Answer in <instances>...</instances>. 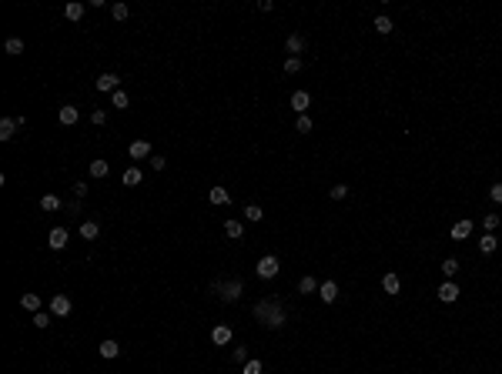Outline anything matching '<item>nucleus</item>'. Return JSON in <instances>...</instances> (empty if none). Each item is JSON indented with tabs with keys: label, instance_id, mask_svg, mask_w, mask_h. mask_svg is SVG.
Instances as JSON below:
<instances>
[{
	"label": "nucleus",
	"instance_id": "nucleus-15",
	"mask_svg": "<svg viewBox=\"0 0 502 374\" xmlns=\"http://www.w3.org/2000/svg\"><path fill=\"white\" fill-rule=\"evenodd\" d=\"M469 234H472V220H459L456 227H452V237H456V241H466Z\"/></svg>",
	"mask_w": 502,
	"mask_h": 374
},
{
	"label": "nucleus",
	"instance_id": "nucleus-44",
	"mask_svg": "<svg viewBox=\"0 0 502 374\" xmlns=\"http://www.w3.org/2000/svg\"><path fill=\"white\" fill-rule=\"evenodd\" d=\"M234 361H248V351H245V348H234Z\"/></svg>",
	"mask_w": 502,
	"mask_h": 374
},
{
	"label": "nucleus",
	"instance_id": "nucleus-8",
	"mask_svg": "<svg viewBox=\"0 0 502 374\" xmlns=\"http://www.w3.org/2000/svg\"><path fill=\"white\" fill-rule=\"evenodd\" d=\"M435 294H439V301H446V304H452V301H459V294H462V291H459V287L452 284V281H446V284L439 287Z\"/></svg>",
	"mask_w": 502,
	"mask_h": 374
},
{
	"label": "nucleus",
	"instance_id": "nucleus-37",
	"mask_svg": "<svg viewBox=\"0 0 502 374\" xmlns=\"http://www.w3.org/2000/svg\"><path fill=\"white\" fill-rule=\"evenodd\" d=\"M241 374H261V361H245V371Z\"/></svg>",
	"mask_w": 502,
	"mask_h": 374
},
{
	"label": "nucleus",
	"instance_id": "nucleus-3",
	"mask_svg": "<svg viewBox=\"0 0 502 374\" xmlns=\"http://www.w3.org/2000/svg\"><path fill=\"white\" fill-rule=\"evenodd\" d=\"M278 271H281V264H278V257H271V254L258 261V277H265V281H271Z\"/></svg>",
	"mask_w": 502,
	"mask_h": 374
},
{
	"label": "nucleus",
	"instance_id": "nucleus-16",
	"mask_svg": "<svg viewBox=\"0 0 502 374\" xmlns=\"http://www.w3.org/2000/svg\"><path fill=\"white\" fill-rule=\"evenodd\" d=\"M117 354H121V344L117 341H111V338L100 341V358H117Z\"/></svg>",
	"mask_w": 502,
	"mask_h": 374
},
{
	"label": "nucleus",
	"instance_id": "nucleus-34",
	"mask_svg": "<svg viewBox=\"0 0 502 374\" xmlns=\"http://www.w3.org/2000/svg\"><path fill=\"white\" fill-rule=\"evenodd\" d=\"M111 13H114V20H127V13H131V10H127V3H114Z\"/></svg>",
	"mask_w": 502,
	"mask_h": 374
},
{
	"label": "nucleus",
	"instance_id": "nucleus-41",
	"mask_svg": "<svg viewBox=\"0 0 502 374\" xmlns=\"http://www.w3.org/2000/svg\"><path fill=\"white\" fill-rule=\"evenodd\" d=\"M90 121H94V124H104V121H107V114H104V110H94V114H90Z\"/></svg>",
	"mask_w": 502,
	"mask_h": 374
},
{
	"label": "nucleus",
	"instance_id": "nucleus-4",
	"mask_svg": "<svg viewBox=\"0 0 502 374\" xmlns=\"http://www.w3.org/2000/svg\"><path fill=\"white\" fill-rule=\"evenodd\" d=\"M23 124H27L23 117H3V121H0V141H10V137L20 131Z\"/></svg>",
	"mask_w": 502,
	"mask_h": 374
},
{
	"label": "nucleus",
	"instance_id": "nucleus-32",
	"mask_svg": "<svg viewBox=\"0 0 502 374\" xmlns=\"http://www.w3.org/2000/svg\"><path fill=\"white\" fill-rule=\"evenodd\" d=\"M328 194H332V200H345L348 197V184H335Z\"/></svg>",
	"mask_w": 502,
	"mask_h": 374
},
{
	"label": "nucleus",
	"instance_id": "nucleus-39",
	"mask_svg": "<svg viewBox=\"0 0 502 374\" xmlns=\"http://www.w3.org/2000/svg\"><path fill=\"white\" fill-rule=\"evenodd\" d=\"M499 227V214H486V231H496Z\"/></svg>",
	"mask_w": 502,
	"mask_h": 374
},
{
	"label": "nucleus",
	"instance_id": "nucleus-28",
	"mask_svg": "<svg viewBox=\"0 0 502 374\" xmlns=\"http://www.w3.org/2000/svg\"><path fill=\"white\" fill-rule=\"evenodd\" d=\"M40 207H44V210H57V207H60V197H57V194H44V197H40Z\"/></svg>",
	"mask_w": 502,
	"mask_h": 374
},
{
	"label": "nucleus",
	"instance_id": "nucleus-29",
	"mask_svg": "<svg viewBox=\"0 0 502 374\" xmlns=\"http://www.w3.org/2000/svg\"><path fill=\"white\" fill-rule=\"evenodd\" d=\"M111 100H114V107H121V110H127V107H131V100H127V94H124V90H114V94H111Z\"/></svg>",
	"mask_w": 502,
	"mask_h": 374
},
{
	"label": "nucleus",
	"instance_id": "nucleus-11",
	"mask_svg": "<svg viewBox=\"0 0 502 374\" xmlns=\"http://www.w3.org/2000/svg\"><path fill=\"white\" fill-rule=\"evenodd\" d=\"M318 297H322L325 304H332L335 297H338V284H335V281H325V284L318 287Z\"/></svg>",
	"mask_w": 502,
	"mask_h": 374
},
{
	"label": "nucleus",
	"instance_id": "nucleus-36",
	"mask_svg": "<svg viewBox=\"0 0 502 374\" xmlns=\"http://www.w3.org/2000/svg\"><path fill=\"white\" fill-rule=\"evenodd\" d=\"M47 324H50L47 311H37V314H33V328H47Z\"/></svg>",
	"mask_w": 502,
	"mask_h": 374
},
{
	"label": "nucleus",
	"instance_id": "nucleus-10",
	"mask_svg": "<svg viewBox=\"0 0 502 374\" xmlns=\"http://www.w3.org/2000/svg\"><path fill=\"white\" fill-rule=\"evenodd\" d=\"M144 157H151V144L147 141H134L131 144V161H144Z\"/></svg>",
	"mask_w": 502,
	"mask_h": 374
},
{
	"label": "nucleus",
	"instance_id": "nucleus-43",
	"mask_svg": "<svg viewBox=\"0 0 502 374\" xmlns=\"http://www.w3.org/2000/svg\"><path fill=\"white\" fill-rule=\"evenodd\" d=\"M164 164H167L164 157H151V167H154V171H164Z\"/></svg>",
	"mask_w": 502,
	"mask_h": 374
},
{
	"label": "nucleus",
	"instance_id": "nucleus-35",
	"mask_svg": "<svg viewBox=\"0 0 502 374\" xmlns=\"http://www.w3.org/2000/svg\"><path fill=\"white\" fill-rule=\"evenodd\" d=\"M315 291V277H301L298 281V294H312Z\"/></svg>",
	"mask_w": 502,
	"mask_h": 374
},
{
	"label": "nucleus",
	"instance_id": "nucleus-26",
	"mask_svg": "<svg viewBox=\"0 0 502 374\" xmlns=\"http://www.w3.org/2000/svg\"><path fill=\"white\" fill-rule=\"evenodd\" d=\"M107 161H90V177H107Z\"/></svg>",
	"mask_w": 502,
	"mask_h": 374
},
{
	"label": "nucleus",
	"instance_id": "nucleus-9",
	"mask_svg": "<svg viewBox=\"0 0 502 374\" xmlns=\"http://www.w3.org/2000/svg\"><path fill=\"white\" fill-rule=\"evenodd\" d=\"M285 50H288V57H298L301 50H305V37H301V33H291L288 40H285Z\"/></svg>",
	"mask_w": 502,
	"mask_h": 374
},
{
	"label": "nucleus",
	"instance_id": "nucleus-18",
	"mask_svg": "<svg viewBox=\"0 0 502 374\" xmlns=\"http://www.w3.org/2000/svg\"><path fill=\"white\" fill-rule=\"evenodd\" d=\"M382 287H385V294H399V291H402V281H399L395 274H385V277H382Z\"/></svg>",
	"mask_w": 502,
	"mask_h": 374
},
{
	"label": "nucleus",
	"instance_id": "nucleus-40",
	"mask_svg": "<svg viewBox=\"0 0 502 374\" xmlns=\"http://www.w3.org/2000/svg\"><path fill=\"white\" fill-rule=\"evenodd\" d=\"M489 197L496 200V204H502V184H492V190H489Z\"/></svg>",
	"mask_w": 502,
	"mask_h": 374
},
{
	"label": "nucleus",
	"instance_id": "nucleus-7",
	"mask_svg": "<svg viewBox=\"0 0 502 374\" xmlns=\"http://www.w3.org/2000/svg\"><path fill=\"white\" fill-rule=\"evenodd\" d=\"M67 241H70L67 227H54V231H50V237H47V244H50L54 251H64V247H67Z\"/></svg>",
	"mask_w": 502,
	"mask_h": 374
},
{
	"label": "nucleus",
	"instance_id": "nucleus-14",
	"mask_svg": "<svg viewBox=\"0 0 502 374\" xmlns=\"http://www.w3.org/2000/svg\"><path fill=\"white\" fill-rule=\"evenodd\" d=\"M64 17L77 23L80 17H84V3H77V0H74V3H67V7H64Z\"/></svg>",
	"mask_w": 502,
	"mask_h": 374
},
{
	"label": "nucleus",
	"instance_id": "nucleus-25",
	"mask_svg": "<svg viewBox=\"0 0 502 374\" xmlns=\"http://www.w3.org/2000/svg\"><path fill=\"white\" fill-rule=\"evenodd\" d=\"M97 234H100V227L94 224V220H87V224H80V237H87V241H94Z\"/></svg>",
	"mask_w": 502,
	"mask_h": 374
},
{
	"label": "nucleus",
	"instance_id": "nucleus-12",
	"mask_svg": "<svg viewBox=\"0 0 502 374\" xmlns=\"http://www.w3.org/2000/svg\"><path fill=\"white\" fill-rule=\"evenodd\" d=\"M308 104H312V97H308L305 90H298V94H291V110H298V114H305V110H308Z\"/></svg>",
	"mask_w": 502,
	"mask_h": 374
},
{
	"label": "nucleus",
	"instance_id": "nucleus-13",
	"mask_svg": "<svg viewBox=\"0 0 502 374\" xmlns=\"http://www.w3.org/2000/svg\"><path fill=\"white\" fill-rule=\"evenodd\" d=\"M80 121V110L77 107H70V104H67V107H60V124H67V127H70V124H77Z\"/></svg>",
	"mask_w": 502,
	"mask_h": 374
},
{
	"label": "nucleus",
	"instance_id": "nucleus-1",
	"mask_svg": "<svg viewBox=\"0 0 502 374\" xmlns=\"http://www.w3.org/2000/svg\"><path fill=\"white\" fill-rule=\"evenodd\" d=\"M255 318L265 324V328L271 331H278L285 321H288V314H285V308H281V301L278 297H265V301H258L255 304Z\"/></svg>",
	"mask_w": 502,
	"mask_h": 374
},
{
	"label": "nucleus",
	"instance_id": "nucleus-24",
	"mask_svg": "<svg viewBox=\"0 0 502 374\" xmlns=\"http://www.w3.org/2000/svg\"><path fill=\"white\" fill-rule=\"evenodd\" d=\"M20 304H23L27 311H33V314H37V311H40V294H23Z\"/></svg>",
	"mask_w": 502,
	"mask_h": 374
},
{
	"label": "nucleus",
	"instance_id": "nucleus-20",
	"mask_svg": "<svg viewBox=\"0 0 502 374\" xmlns=\"http://www.w3.org/2000/svg\"><path fill=\"white\" fill-rule=\"evenodd\" d=\"M496 247H499V237H496V234H486V237H479V251H482V254H492Z\"/></svg>",
	"mask_w": 502,
	"mask_h": 374
},
{
	"label": "nucleus",
	"instance_id": "nucleus-5",
	"mask_svg": "<svg viewBox=\"0 0 502 374\" xmlns=\"http://www.w3.org/2000/svg\"><path fill=\"white\" fill-rule=\"evenodd\" d=\"M117 84H121V77H117V74H100V77L94 80V87H97L100 94H114V90H121Z\"/></svg>",
	"mask_w": 502,
	"mask_h": 374
},
{
	"label": "nucleus",
	"instance_id": "nucleus-38",
	"mask_svg": "<svg viewBox=\"0 0 502 374\" xmlns=\"http://www.w3.org/2000/svg\"><path fill=\"white\" fill-rule=\"evenodd\" d=\"M295 127H298V134H308V131H312V121H308V117L301 114V117H298V124H295Z\"/></svg>",
	"mask_w": 502,
	"mask_h": 374
},
{
	"label": "nucleus",
	"instance_id": "nucleus-17",
	"mask_svg": "<svg viewBox=\"0 0 502 374\" xmlns=\"http://www.w3.org/2000/svg\"><path fill=\"white\" fill-rule=\"evenodd\" d=\"M141 177H144V174H141L137 167H127L121 181H124V187H137V184H141Z\"/></svg>",
	"mask_w": 502,
	"mask_h": 374
},
{
	"label": "nucleus",
	"instance_id": "nucleus-19",
	"mask_svg": "<svg viewBox=\"0 0 502 374\" xmlns=\"http://www.w3.org/2000/svg\"><path fill=\"white\" fill-rule=\"evenodd\" d=\"M211 341H214V344H228V341H231V328L218 324V328L211 331Z\"/></svg>",
	"mask_w": 502,
	"mask_h": 374
},
{
	"label": "nucleus",
	"instance_id": "nucleus-2",
	"mask_svg": "<svg viewBox=\"0 0 502 374\" xmlns=\"http://www.w3.org/2000/svg\"><path fill=\"white\" fill-rule=\"evenodd\" d=\"M214 291H221L224 304H234V301L241 297V291H245V284H241V281H224V284H214Z\"/></svg>",
	"mask_w": 502,
	"mask_h": 374
},
{
	"label": "nucleus",
	"instance_id": "nucleus-23",
	"mask_svg": "<svg viewBox=\"0 0 502 374\" xmlns=\"http://www.w3.org/2000/svg\"><path fill=\"white\" fill-rule=\"evenodd\" d=\"M3 50H7L10 57H20L23 54V40H20V37H10V40L3 44Z\"/></svg>",
	"mask_w": 502,
	"mask_h": 374
},
{
	"label": "nucleus",
	"instance_id": "nucleus-22",
	"mask_svg": "<svg viewBox=\"0 0 502 374\" xmlns=\"http://www.w3.org/2000/svg\"><path fill=\"white\" fill-rule=\"evenodd\" d=\"M208 200L221 207V204H228V190H224V187H211V190H208Z\"/></svg>",
	"mask_w": 502,
	"mask_h": 374
},
{
	"label": "nucleus",
	"instance_id": "nucleus-6",
	"mask_svg": "<svg viewBox=\"0 0 502 374\" xmlns=\"http://www.w3.org/2000/svg\"><path fill=\"white\" fill-rule=\"evenodd\" d=\"M50 314L67 318V314H70V297H67V294H54V297H50Z\"/></svg>",
	"mask_w": 502,
	"mask_h": 374
},
{
	"label": "nucleus",
	"instance_id": "nucleus-21",
	"mask_svg": "<svg viewBox=\"0 0 502 374\" xmlns=\"http://www.w3.org/2000/svg\"><path fill=\"white\" fill-rule=\"evenodd\" d=\"M224 234H228L231 241H238V237L245 234V224H241V220H228V224H224Z\"/></svg>",
	"mask_w": 502,
	"mask_h": 374
},
{
	"label": "nucleus",
	"instance_id": "nucleus-27",
	"mask_svg": "<svg viewBox=\"0 0 502 374\" xmlns=\"http://www.w3.org/2000/svg\"><path fill=\"white\" fill-rule=\"evenodd\" d=\"M375 30H379V33H392V30H395L392 17H375Z\"/></svg>",
	"mask_w": 502,
	"mask_h": 374
},
{
	"label": "nucleus",
	"instance_id": "nucleus-33",
	"mask_svg": "<svg viewBox=\"0 0 502 374\" xmlns=\"http://www.w3.org/2000/svg\"><path fill=\"white\" fill-rule=\"evenodd\" d=\"M245 217H248V220H255V224H258V220L265 217V214H261V207H258V204H248V207H245Z\"/></svg>",
	"mask_w": 502,
	"mask_h": 374
},
{
	"label": "nucleus",
	"instance_id": "nucleus-30",
	"mask_svg": "<svg viewBox=\"0 0 502 374\" xmlns=\"http://www.w3.org/2000/svg\"><path fill=\"white\" fill-rule=\"evenodd\" d=\"M301 70V57H285V74H298Z\"/></svg>",
	"mask_w": 502,
	"mask_h": 374
},
{
	"label": "nucleus",
	"instance_id": "nucleus-31",
	"mask_svg": "<svg viewBox=\"0 0 502 374\" xmlns=\"http://www.w3.org/2000/svg\"><path fill=\"white\" fill-rule=\"evenodd\" d=\"M456 271H459V261H456V257H446V261H442V274L452 277Z\"/></svg>",
	"mask_w": 502,
	"mask_h": 374
},
{
	"label": "nucleus",
	"instance_id": "nucleus-42",
	"mask_svg": "<svg viewBox=\"0 0 502 374\" xmlns=\"http://www.w3.org/2000/svg\"><path fill=\"white\" fill-rule=\"evenodd\" d=\"M74 194H77V200H80L84 194H87V184H84V181H77V184H74Z\"/></svg>",
	"mask_w": 502,
	"mask_h": 374
}]
</instances>
